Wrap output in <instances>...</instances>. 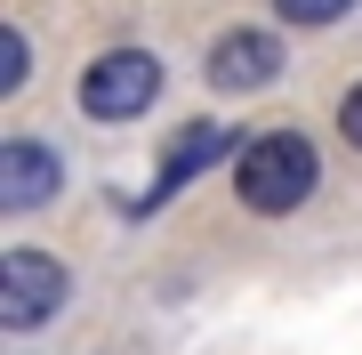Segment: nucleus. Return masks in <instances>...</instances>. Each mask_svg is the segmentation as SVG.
Returning <instances> with one entry per match:
<instances>
[{
	"mask_svg": "<svg viewBox=\"0 0 362 355\" xmlns=\"http://www.w3.org/2000/svg\"><path fill=\"white\" fill-rule=\"evenodd\" d=\"M338 137H346L354 154H362V81H354V89H346V106H338Z\"/></svg>",
	"mask_w": 362,
	"mask_h": 355,
	"instance_id": "obj_9",
	"label": "nucleus"
},
{
	"mask_svg": "<svg viewBox=\"0 0 362 355\" xmlns=\"http://www.w3.org/2000/svg\"><path fill=\"white\" fill-rule=\"evenodd\" d=\"M57 186H65V154L49 137L0 145V210H40V202H57Z\"/></svg>",
	"mask_w": 362,
	"mask_h": 355,
	"instance_id": "obj_5",
	"label": "nucleus"
},
{
	"mask_svg": "<svg viewBox=\"0 0 362 355\" xmlns=\"http://www.w3.org/2000/svg\"><path fill=\"white\" fill-rule=\"evenodd\" d=\"M354 0H274V16L282 25H346Z\"/></svg>",
	"mask_w": 362,
	"mask_h": 355,
	"instance_id": "obj_8",
	"label": "nucleus"
},
{
	"mask_svg": "<svg viewBox=\"0 0 362 355\" xmlns=\"http://www.w3.org/2000/svg\"><path fill=\"white\" fill-rule=\"evenodd\" d=\"M314 178H322V154H314L306 130H258L233 154V186H242V202L258 218H290L314 194Z\"/></svg>",
	"mask_w": 362,
	"mask_h": 355,
	"instance_id": "obj_1",
	"label": "nucleus"
},
{
	"mask_svg": "<svg viewBox=\"0 0 362 355\" xmlns=\"http://www.w3.org/2000/svg\"><path fill=\"white\" fill-rule=\"evenodd\" d=\"M65 266L49 259V250H8V259H0V323L8 331H40L57 315V307H65Z\"/></svg>",
	"mask_w": 362,
	"mask_h": 355,
	"instance_id": "obj_3",
	"label": "nucleus"
},
{
	"mask_svg": "<svg viewBox=\"0 0 362 355\" xmlns=\"http://www.w3.org/2000/svg\"><path fill=\"white\" fill-rule=\"evenodd\" d=\"M33 81V40H25V25H8L0 33V97H16Z\"/></svg>",
	"mask_w": 362,
	"mask_h": 355,
	"instance_id": "obj_7",
	"label": "nucleus"
},
{
	"mask_svg": "<svg viewBox=\"0 0 362 355\" xmlns=\"http://www.w3.org/2000/svg\"><path fill=\"white\" fill-rule=\"evenodd\" d=\"M161 97V57L153 49H105L81 73V113L89 121H137Z\"/></svg>",
	"mask_w": 362,
	"mask_h": 355,
	"instance_id": "obj_2",
	"label": "nucleus"
},
{
	"mask_svg": "<svg viewBox=\"0 0 362 355\" xmlns=\"http://www.w3.org/2000/svg\"><path fill=\"white\" fill-rule=\"evenodd\" d=\"M218 154H226V130H218V121H194V130H177V137H169V154H161V178L145 186V202H137V210H161V202L177 194L185 178H202Z\"/></svg>",
	"mask_w": 362,
	"mask_h": 355,
	"instance_id": "obj_6",
	"label": "nucleus"
},
{
	"mask_svg": "<svg viewBox=\"0 0 362 355\" xmlns=\"http://www.w3.org/2000/svg\"><path fill=\"white\" fill-rule=\"evenodd\" d=\"M282 81V40L274 33H258V25H233V33H218L209 40V89H274Z\"/></svg>",
	"mask_w": 362,
	"mask_h": 355,
	"instance_id": "obj_4",
	"label": "nucleus"
}]
</instances>
